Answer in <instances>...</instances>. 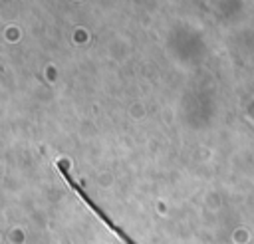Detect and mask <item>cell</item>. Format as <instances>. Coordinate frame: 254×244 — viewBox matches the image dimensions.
Segmentation results:
<instances>
[{"instance_id":"1","label":"cell","mask_w":254,"mask_h":244,"mask_svg":"<svg viewBox=\"0 0 254 244\" xmlns=\"http://www.w3.org/2000/svg\"><path fill=\"white\" fill-rule=\"evenodd\" d=\"M56 167H58L60 175L64 177V181L71 186V190H73V192H75V194H77V196L87 204V208H89V210H91V212H93V214H95V216H97V218H99V220H101V222H103V224H105L113 234H117V238H119L123 244H137V242H135V240H133V238H131V236H129V234H127L119 224H115V222L107 216V212H105L99 204H95V200L85 192V188H83V186H81V184L71 177V173H69V169H67V165H65L64 161H58V163H56Z\"/></svg>"}]
</instances>
